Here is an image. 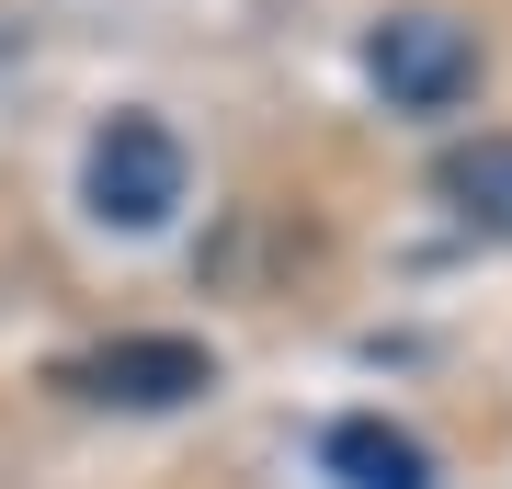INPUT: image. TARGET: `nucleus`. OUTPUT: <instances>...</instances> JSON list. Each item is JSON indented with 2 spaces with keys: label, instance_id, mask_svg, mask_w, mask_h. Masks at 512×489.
I'll use <instances>...</instances> for the list:
<instances>
[{
  "label": "nucleus",
  "instance_id": "39448f33",
  "mask_svg": "<svg viewBox=\"0 0 512 489\" xmlns=\"http://www.w3.org/2000/svg\"><path fill=\"white\" fill-rule=\"evenodd\" d=\"M433 194L456 205L467 228L512 239V137H467V148H444V160H433Z\"/></svg>",
  "mask_w": 512,
  "mask_h": 489
},
{
  "label": "nucleus",
  "instance_id": "7ed1b4c3",
  "mask_svg": "<svg viewBox=\"0 0 512 489\" xmlns=\"http://www.w3.org/2000/svg\"><path fill=\"white\" fill-rule=\"evenodd\" d=\"M80 194H92L103 228H160L171 205H183V137H171L160 114H114V126L92 137Z\"/></svg>",
  "mask_w": 512,
  "mask_h": 489
},
{
  "label": "nucleus",
  "instance_id": "f257e3e1",
  "mask_svg": "<svg viewBox=\"0 0 512 489\" xmlns=\"http://www.w3.org/2000/svg\"><path fill=\"white\" fill-rule=\"evenodd\" d=\"M57 387L92 399V410H183V399L217 387V353L183 342V330H126V342H103V353H69Z\"/></svg>",
  "mask_w": 512,
  "mask_h": 489
},
{
  "label": "nucleus",
  "instance_id": "20e7f679",
  "mask_svg": "<svg viewBox=\"0 0 512 489\" xmlns=\"http://www.w3.org/2000/svg\"><path fill=\"white\" fill-rule=\"evenodd\" d=\"M319 467L342 489H433V444L410 421H387V410H353V421L319 433Z\"/></svg>",
  "mask_w": 512,
  "mask_h": 489
},
{
  "label": "nucleus",
  "instance_id": "f03ea898",
  "mask_svg": "<svg viewBox=\"0 0 512 489\" xmlns=\"http://www.w3.org/2000/svg\"><path fill=\"white\" fill-rule=\"evenodd\" d=\"M365 80L387 91L399 114H456L478 91V35L456 12H387L365 35Z\"/></svg>",
  "mask_w": 512,
  "mask_h": 489
}]
</instances>
